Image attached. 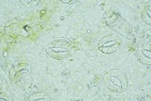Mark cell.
<instances>
[{"label": "cell", "mask_w": 151, "mask_h": 101, "mask_svg": "<svg viewBox=\"0 0 151 101\" xmlns=\"http://www.w3.org/2000/svg\"><path fill=\"white\" fill-rule=\"evenodd\" d=\"M74 51L72 43L66 39H58L52 42L47 47V54L50 57L62 60L70 56Z\"/></svg>", "instance_id": "obj_1"}, {"label": "cell", "mask_w": 151, "mask_h": 101, "mask_svg": "<svg viewBox=\"0 0 151 101\" xmlns=\"http://www.w3.org/2000/svg\"><path fill=\"white\" fill-rule=\"evenodd\" d=\"M105 85L113 92H121L127 87V79L120 70L113 69L105 75Z\"/></svg>", "instance_id": "obj_2"}, {"label": "cell", "mask_w": 151, "mask_h": 101, "mask_svg": "<svg viewBox=\"0 0 151 101\" xmlns=\"http://www.w3.org/2000/svg\"><path fill=\"white\" fill-rule=\"evenodd\" d=\"M120 44V40L114 35H107L99 42V49L106 54H111L116 52Z\"/></svg>", "instance_id": "obj_3"}, {"label": "cell", "mask_w": 151, "mask_h": 101, "mask_svg": "<svg viewBox=\"0 0 151 101\" xmlns=\"http://www.w3.org/2000/svg\"><path fill=\"white\" fill-rule=\"evenodd\" d=\"M137 57L143 64H150V50L140 49L137 52Z\"/></svg>", "instance_id": "obj_4"}]
</instances>
